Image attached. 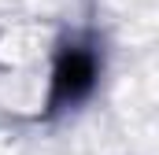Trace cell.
Instances as JSON below:
<instances>
[{"mask_svg": "<svg viewBox=\"0 0 159 155\" xmlns=\"http://www.w3.org/2000/svg\"><path fill=\"white\" fill-rule=\"evenodd\" d=\"M96 85V55L89 48H70L59 55L56 74H52V92H48V111H63L70 104L85 100Z\"/></svg>", "mask_w": 159, "mask_h": 155, "instance_id": "6da1fadb", "label": "cell"}]
</instances>
